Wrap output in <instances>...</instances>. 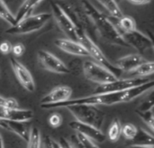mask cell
Here are the masks:
<instances>
[{"instance_id":"21","label":"cell","mask_w":154,"mask_h":148,"mask_svg":"<svg viewBox=\"0 0 154 148\" xmlns=\"http://www.w3.org/2000/svg\"><path fill=\"white\" fill-rule=\"evenodd\" d=\"M118 27L120 33L132 32L137 29L135 20L129 15H123L118 19Z\"/></svg>"},{"instance_id":"32","label":"cell","mask_w":154,"mask_h":148,"mask_svg":"<svg viewBox=\"0 0 154 148\" xmlns=\"http://www.w3.org/2000/svg\"><path fill=\"white\" fill-rule=\"evenodd\" d=\"M12 44L8 41H4L0 43V52L3 54H8L11 52Z\"/></svg>"},{"instance_id":"27","label":"cell","mask_w":154,"mask_h":148,"mask_svg":"<svg viewBox=\"0 0 154 148\" xmlns=\"http://www.w3.org/2000/svg\"><path fill=\"white\" fill-rule=\"evenodd\" d=\"M137 132H138V128L131 123H127L125 126H122L121 135H123V137L126 140L133 141L134 139V137H136Z\"/></svg>"},{"instance_id":"10","label":"cell","mask_w":154,"mask_h":148,"mask_svg":"<svg viewBox=\"0 0 154 148\" xmlns=\"http://www.w3.org/2000/svg\"><path fill=\"white\" fill-rule=\"evenodd\" d=\"M37 55L38 60L43 69L58 74H68L70 72L67 65L52 53L44 50H41L38 52Z\"/></svg>"},{"instance_id":"20","label":"cell","mask_w":154,"mask_h":148,"mask_svg":"<svg viewBox=\"0 0 154 148\" xmlns=\"http://www.w3.org/2000/svg\"><path fill=\"white\" fill-rule=\"evenodd\" d=\"M134 141H135V143L134 145L153 146V135H152V133H149L145 129L141 128L140 130L138 129L137 135L134 137Z\"/></svg>"},{"instance_id":"35","label":"cell","mask_w":154,"mask_h":148,"mask_svg":"<svg viewBox=\"0 0 154 148\" xmlns=\"http://www.w3.org/2000/svg\"><path fill=\"white\" fill-rule=\"evenodd\" d=\"M70 144H71V146H72L73 148H83L80 146V144L79 143V141H78L77 137H75V135H73L71 137V142H70Z\"/></svg>"},{"instance_id":"15","label":"cell","mask_w":154,"mask_h":148,"mask_svg":"<svg viewBox=\"0 0 154 148\" xmlns=\"http://www.w3.org/2000/svg\"><path fill=\"white\" fill-rule=\"evenodd\" d=\"M54 43L59 49L67 53L82 57L88 56V53L84 46L78 41H74L71 39H57L55 40Z\"/></svg>"},{"instance_id":"5","label":"cell","mask_w":154,"mask_h":148,"mask_svg":"<svg viewBox=\"0 0 154 148\" xmlns=\"http://www.w3.org/2000/svg\"><path fill=\"white\" fill-rule=\"evenodd\" d=\"M66 109L73 115L77 121L91 125L100 129L104 123L105 114L99 110L97 106L91 105H73Z\"/></svg>"},{"instance_id":"39","label":"cell","mask_w":154,"mask_h":148,"mask_svg":"<svg viewBox=\"0 0 154 148\" xmlns=\"http://www.w3.org/2000/svg\"><path fill=\"white\" fill-rule=\"evenodd\" d=\"M128 148H153V146H139V145H133Z\"/></svg>"},{"instance_id":"14","label":"cell","mask_w":154,"mask_h":148,"mask_svg":"<svg viewBox=\"0 0 154 148\" xmlns=\"http://www.w3.org/2000/svg\"><path fill=\"white\" fill-rule=\"evenodd\" d=\"M0 118L5 120L27 122L32 119L33 111L31 109H22L19 108H0Z\"/></svg>"},{"instance_id":"22","label":"cell","mask_w":154,"mask_h":148,"mask_svg":"<svg viewBox=\"0 0 154 148\" xmlns=\"http://www.w3.org/2000/svg\"><path fill=\"white\" fill-rule=\"evenodd\" d=\"M97 1L106 9V11L113 17L119 19L120 17H122L124 15L122 13V10L118 6L116 0H97Z\"/></svg>"},{"instance_id":"11","label":"cell","mask_w":154,"mask_h":148,"mask_svg":"<svg viewBox=\"0 0 154 148\" xmlns=\"http://www.w3.org/2000/svg\"><path fill=\"white\" fill-rule=\"evenodd\" d=\"M10 64L16 79L19 80L21 85L27 91L33 92L35 90V82L28 69L14 57L10 58Z\"/></svg>"},{"instance_id":"12","label":"cell","mask_w":154,"mask_h":148,"mask_svg":"<svg viewBox=\"0 0 154 148\" xmlns=\"http://www.w3.org/2000/svg\"><path fill=\"white\" fill-rule=\"evenodd\" d=\"M69 127L76 132L80 133V134L89 137L93 141H96L98 143H103L106 139V136L99 128L93 127L91 125H88V124L77 121V120H74L69 123Z\"/></svg>"},{"instance_id":"24","label":"cell","mask_w":154,"mask_h":148,"mask_svg":"<svg viewBox=\"0 0 154 148\" xmlns=\"http://www.w3.org/2000/svg\"><path fill=\"white\" fill-rule=\"evenodd\" d=\"M0 18L10 24L11 26L16 24L15 15H14V14L10 11L4 0H0Z\"/></svg>"},{"instance_id":"8","label":"cell","mask_w":154,"mask_h":148,"mask_svg":"<svg viewBox=\"0 0 154 148\" xmlns=\"http://www.w3.org/2000/svg\"><path fill=\"white\" fill-rule=\"evenodd\" d=\"M150 79L147 78H129V79H117L112 82L99 85L95 89L92 94H105V93H113L120 92L131 89L133 87L146 83L150 81Z\"/></svg>"},{"instance_id":"17","label":"cell","mask_w":154,"mask_h":148,"mask_svg":"<svg viewBox=\"0 0 154 148\" xmlns=\"http://www.w3.org/2000/svg\"><path fill=\"white\" fill-rule=\"evenodd\" d=\"M7 127H8V131L14 133L17 135L19 137H21L24 141H28L29 135H30V130L28 129L27 126L24 124L25 122H19V121H12V120H5Z\"/></svg>"},{"instance_id":"28","label":"cell","mask_w":154,"mask_h":148,"mask_svg":"<svg viewBox=\"0 0 154 148\" xmlns=\"http://www.w3.org/2000/svg\"><path fill=\"white\" fill-rule=\"evenodd\" d=\"M75 137H77L79 143L80 144V146L83 148H99L98 146L95 143V141H93L92 139H90L89 137L76 132Z\"/></svg>"},{"instance_id":"13","label":"cell","mask_w":154,"mask_h":148,"mask_svg":"<svg viewBox=\"0 0 154 148\" xmlns=\"http://www.w3.org/2000/svg\"><path fill=\"white\" fill-rule=\"evenodd\" d=\"M72 95V89L69 86H58L51 90L46 96H44L41 101L40 105H49L64 102L70 99Z\"/></svg>"},{"instance_id":"37","label":"cell","mask_w":154,"mask_h":148,"mask_svg":"<svg viewBox=\"0 0 154 148\" xmlns=\"http://www.w3.org/2000/svg\"><path fill=\"white\" fill-rule=\"evenodd\" d=\"M129 1L135 5H145V4L150 3L152 0H129Z\"/></svg>"},{"instance_id":"1","label":"cell","mask_w":154,"mask_h":148,"mask_svg":"<svg viewBox=\"0 0 154 148\" xmlns=\"http://www.w3.org/2000/svg\"><path fill=\"white\" fill-rule=\"evenodd\" d=\"M86 14L93 23L98 34L107 43L129 47V45L123 39L118 28L107 18L103 13L98 11L88 0H81Z\"/></svg>"},{"instance_id":"18","label":"cell","mask_w":154,"mask_h":148,"mask_svg":"<svg viewBox=\"0 0 154 148\" xmlns=\"http://www.w3.org/2000/svg\"><path fill=\"white\" fill-rule=\"evenodd\" d=\"M154 63L153 61H146L140 64L134 71L128 72V74L132 78H144L146 76H150L153 73Z\"/></svg>"},{"instance_id":"25","label":"cell","mask_w":154,"mask_h":148,"mask_svg":"<svg viewBox=\"0 0 154 148\" xmlns=\"http://www.w3.org/2000/svg\"><path fill=\"white\" fill-rule=\"evenodd\" d=\"M41 141L42 139L40 130L35 127L32 128L27 141V148H41Z\"/></svg>"},{"instance_id":"9","label":"cell","mask_w":154,"mask_h":148,"mask_svg":"<svg viewBox=\"0 0 154 148\" xmlns=\"http://www.w3.org/2000/svg\"><path fill=\"white\" fill-rule=\"evenodd\" d=\"M121 35L125 42L129 45V47L134 48L140 53L153 50L154 45L152 40L137 29L132 32L121 33Z\"/></svg>"},{"instance_id":"30","label":"cell","mask_w":154,"mask_h":148,"mask_svg":"<svg viewBox=\"0 0 154 148\" xmlns=\"http://www.w3.org/2000/svg\"><path fill=\"white\" fill-rule=\"evenodd\" d=\"M49 123L50 125L52 127V128H59L60 127L61 123H62V118L60 115L55 113V114H52L50 118H49Z\"/></svg>"},{"instance_id":"16","label":"cell","mask_w":154,"mask_h":148,"mask_svg":"<svg viewBox=\"0 0 154 148\" xmlns=\"http://www.w3.org/2000/svg\"><path fill=\"white\" fill-rule=\"evenodd\" d=\"M146 61V60L138 53L129 54L118 59L116 62V66L122 71V72H130L137 68L140 64Z\"/></svg>"},{"instance_id":"2","label":"cell","mask_w":154,"mask_h":148,"mask_svg":"<svg viewBox=\"0 0 154 148\" xmlns=\"http://www.w3.org/2000/svg\"><path fill=\"white\" fill-rule=\"evenodd\" d=\"M126 102L125 90L120 92H113V93H105V94H92L88 97L69 99L64 102L49 104V105H41L42 109H57V108H66L68 106L73 105H91V106H112L118 103Z\"/></svg>"},{"instance_id":"7","label":"cell","mask_w":154,"mask_h":148,"mask_svg":"<svg viewBox=\"0 0 154 148\" xmlns=\"http://www.w3.org/2000/svg\"><path fill=\"white\" fill-rule=\"evenodd\" d=\"M51 15L55 19L57 24L60 28V30L68 35V37L71 40L77 41V29L80 27H77L71 16L58 4L51 3Z\"/></svg>"},{"instance_id":"29","label":"cell","mask_w":154,"mask_h":148,"mask_svg":"<svg viewBox=\"0 0 154 148\" xmlns=\"http://www.w3.org/2000/svg\"><path fill=\"white\" fill-rule=\"evenodd\" d=\"M0 108H18V102L14 98H4L0 96Z\"/></svg>"},{"instance_id":"38","label":"cell","mask_w":154,"mask_h":148,"mask_svg":"<svg viewBox=\"0 0 154 148\" xmlns=\"http://www.w3.org/2000/svg\"><path fill=\"white\" fill-rule=\"evenodd\" d=\"M0 128H4V129L8 131V127H7L6 121L5 119L1 118H0Z\"/></svg>"},{"instance_id":"6","label":"cell","mask_w":154,"mask_h":148,"mask_svg":"<svg viewBox=\"0 0 154 148\" xmlns=\"http://www.w3.org/2000/svg\"><path fill=\"white\" fill-rule=\"evenodd\" d=\"M83 73L87 80L99 85L109 83L117 80V78L109 70L92 61H84Z\"/></svg>"},{"instance_id":"40","label":"cell","mask_w":154,"mask_h":148,"mask_svg":"<svg viewBox=\"0 0 154 148\" xmlns=\"http://www.w3.org/2000/svg\"><path fill=\"white\" fill-rule=\"evenodd\" d=\"M0 148H5L4 146V140H3V137L0 134Z\"/></svg>"},{"instance_id":"34","label":"cell","mask_w":154,"mask_h":148,"mask_svg":"<svg viewBox=\"0 0 154 148\" xmlns=\"http://www.w3.org/2000/svg\"><path fill=\"white\" fill-rule=\"evenodd\" d=\"M59 144H60V147L61 148H73L72 147V146H71V144H70V142H69V141H68L66 138H64V137H60V138Z\"/></svg>"},{"instance_id":"19","label":"cell","mask_w":154,"mask_h":148,"mask_svg":"<svg viewBox=\"0 0 154 148\" xmlns=\"http://www.w3.org/2000/svg\"><path fill=\"white\" fill-rule=\"evenodd\" d=\"M42 0H24V2L20 6L16 15H15V21L18 23L20 20L24 18L25 16L29 15L31 12L42 2Z\"/></svg>"},{"instance_id":"36","label":"cell","mask_w":154,"mask_h":148,"mask_svg":"<svg viewBox=\"0 0 154 148\" xmlns=\"http://www.w3.org/2000/svg\"><path fill=\"white\" fill-rule=\"evenodd\" d=\"M44 148H52V139L49 136L44 138Z\"/></svg>"},{"instance_id":"26","label":"cell","mask_w":154,"mask_h":148,"mask_svg":"<svg viewBox=\"0 0 154 148\" xmlns=\"http://www.w3.org/2000/svg\"><path fill=\"white\" fill-rule=\"evenodd\" d=\"M136 114L143 119V121L147 125V127L153 131L154 129V116H153V109H149V110H144V111H140V110H135Z\"/></svg>"},{"instance_id":"3","label":"cell","mask_w":154,"mask_h":148,"mask_svg":"<svg viewBox=\"0 0 154 148\" xmlns=\"http://www.w3.org/2000/svg\"><path fill=\"white\" fill-rule=\"evenodd\" d=\"M77 41L84 46V48L88 53V56L92 57L97 63L109 70L117 79H119V77L123 73L122 71L118 69L115 64H112L107 60V58L102 52L100 48L94 43V41L89 37V35L86 33V31L82 27L77 29Z\"/></svg>"},{"instance_id":"23","label":"cell","mask_w":154,"mask_h":148,"mask_svg":"<svg viewBox=\"0 0 154 148\" xmlns=\"http://www.w3.org/2000/svg\"><path fill=\"white\" fill-rule=\"evenodd\" d=\"M122 133V125L119 119L115 118L109 126L107 131V137L111 142H116L121 137Z\"/></svg>"},{"instance_id":"31","label":"cell","mask_w":154,"mask_h":148,"mask_svg":"<svg viewBox=\"0 0 154 148\" xmlns=\"http://www.w3.org/2000/svg\"><path fill=\"white\" fill-rule=\"evenodd\" d=\"M11 52H13V54L16 57H21L24 52H25V47L23 43H15L14 45H12V49Z\"/></svg>"},{"instance_id":"4","label":"cell","mask_w":154,"mask_h":148,"mask_svg":"<svg viewBox=\"0 0 154 148\" xmlns=\"http://www.w3.org/2000/svg\"><path fill=\"white\" fill-rule=\"evenodd\" d=\"M52 15L49 13H41L32 15H27L14 25L9 27L5 33L12 35H22L33 33L42 29L51 19Z\"/></svg>"},{"instance_id":"33","label":"cell","mask_w":154,"mask_h":148,"mask_svg":"<svg viewBox=\"0 0 154 148\" xmlns=\"http://www.w3.org/2000/svg\"><path fill=\"white\" fill-rule=\"evenodd\" d=\"M153 109V100L151 98L149 100H146L143 104H141L139 106V108L137 109V110L144 111V110H149V109Z\"/></svg>"}]
</instances>
